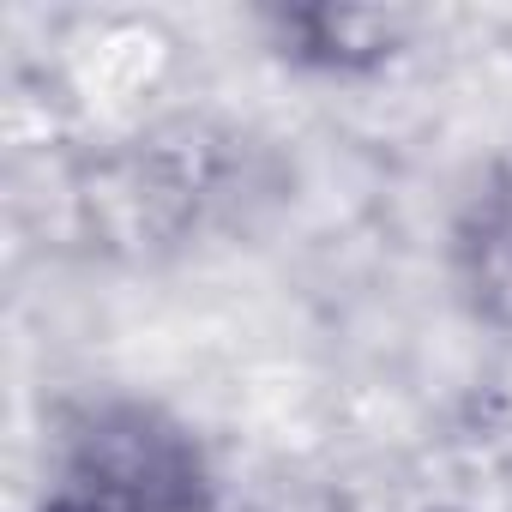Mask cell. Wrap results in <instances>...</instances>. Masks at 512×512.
I'll use <instances>...</instances> for the list:
<instances>
[{"instance_id": "6da1fadb", "label": "cell", "mask_w": 512, "mask_h": 512, "mask_svg": "<svg viewBox=\"0 0 512 512\" xmlns=\"http://www.w3.org/2000/svg\"><path fill=\"white\" fill-rule=\"evenodd\" d=\"M37 512H217V464L175 410L97 398L55 428Z\"/></svg>"}, {"instance_id": "7a4b0ae2", "label": "cell", "mask_w": 512, "mask_h": 512, "mask_svg": "<svg viewBox=\"0 0 512 512\" xmlns=\"http://www.w3.org/2000/svg\"><path fill=\"white\" fill-rule=\"evenodd\" d=\"M260 31L278 61L314 79H374L386 73L422 31L416 13L404 7H272L260 13Z\"/></svg>"}, {"instance_id": "3957f363", "label": "cell", "mask_w": 512, "mask_h": 512, "mask_svg": "<svg viewBox=\"0 0 512 512\" xmlns=\"http://www.w3.org/2000/svg\"><path fill=\"white\" fill-rule=\"evenodd\" d=\"M446 278L458 308L482 332L512 338V145H500L476 169L470 193L452 211Z\"/></svg>"}]
</instances>
